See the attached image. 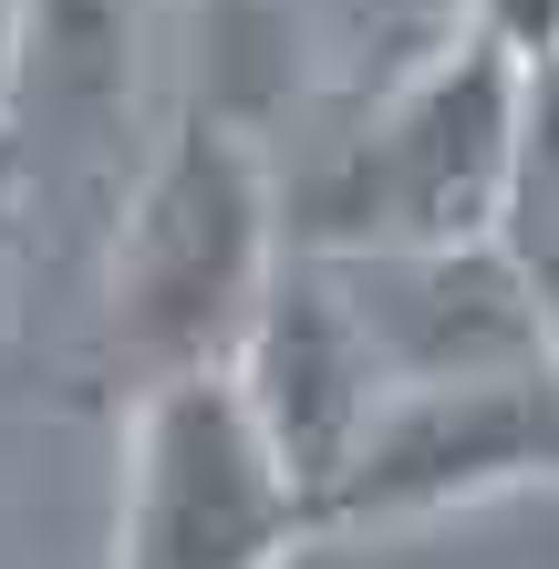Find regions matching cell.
Masks as SVG:
<instances>
[{
  "mask_svg": "<svg viewBox=\"0 0 559 569\" xmlns=\"http://www.w3.org/2000/svg\"><path fill=\"white\" fill-rule=\"evenodd\" d=\"M280 259H290V197L270 146L249 114L197 93L156 136L136 197H124V228L104 249V352L124 393L228 362L249 342Z\"/></svg>",
  "mask_w": 559,
  "mask_h": 569,
  "instance_id": "1",
  "label": "cell"
},
{
  "mask_svg": "<svg viewBox=\"0 0 559 569\" xmlns=\"http://www.w3.org/2000/svg\"><path fill=\"white\" fill-rule=\"evenodd\" d=\"M0 239H11V218H0Z\"/></svg>",
  "mask_w": 559,
  "mask_h": 569,
  "instance_id": "11",
  "label": "cell"
},
{
  "mask_svg": "<svg viewBox=\"0 0 559 569\" xmlns=\"http://www.w3.org/2000/svg\"><path fill=\"white\" fill-rule=\"evenodd\" d=\"M467 31H487V42L518 52L529 73L559 62V0H467Z\"/></svg>",
  "mask_w": 559,
  "mask_h": 569,
  "instance_id": "9",
  "label": "cell"
},
{
  "mask_svg": "<svg viewBox=\"0 0 559 569\" xmlns=\"http://www.w3.org/2000/svg\"><path fill=\"white\" fill-rule=\"evenodd\" d=\"M518 124H529V62L487 31H456L415 62L352 136L290 197V249H467L498 239Z\"/></svg>",
  "mask_w": 559,
  "mask_h": 569,
  "instance_id": "2",
  "label": "cell"
},
{
  "mask_svg": "<svg viewBox=\"0 0 559 569\" xmlns=\"http://www.w3.org/2000/svg\"><path fill=\"white\" fill-rule=\"evenodd\" d=\"M301 539H321V508L228 362L124 393L114 569H280Z\"/></svg>",
  "mask_w": 559,
  "mask_h": 569,
  "instance_id": "3",
  "label": "cell"
},
{
  "mask_svg": "<svg viewBox=\"0 0 559 569\" xmlns=\"http://www.w3.org/2000/svg\"><path fill=\"white\" fill-rule=\"evenodd\" d=\"M321 259H332V280H342V300H352V321H363L393 393L487 383V373L549 362L529 280L508 270L498 239H467V249H321Z\"/></svg>",
  "mask_w": 559,
  "mask_h": 569,
  "instance_id": "5",
  "label": "cell"
},
{
  "mask_svg": "<svg viewBox=\"0 0 559 569\" xmlns=\"http://www.w3.org/2000/svg\"><path fill=\"white\" fill-rule=\"evenodd\" d=\"M508 270L529 280L539 342L559 362V62L529 73V124H518V177H508V218H498Z\"/></svg>",
  "mask_w": 559,
  "mask_h": 569,
  "instance_id": "7",
  "label": "cell"
},
{
  "mask_svg": "<svg viewBox=\"0 0 559 569\" xmlns=\"http://www.w3.org/2000/svg\"><path fill=\"white\" fill-rule=\"evenodd\" d=\"M197 42H208V104L259 124V62L280 42V0H197Z\"/></svg>",
  "mask_w": 559,
  "mask_h": 569,
  "instance_id": "8",
  "label": "cell"
},
{
  "mask_svg": "<svg viewBox=\"0 0 559 569\" xmlns=\"http://www.w3.org/2000/svg\"><path fill=\"white\" fill-rule=\"evenodd\" d=\"M21 73H31V0H0V124L21 104Z\"/></svg>",
  "mask_w": 559,
  "mask_h": 569,
  "instance_id": "10",
  "label": "cell"
},
{
  "mask_svg": "<svg viewBox=\"0 0 559 569\" xmlns=\"http://www.w3.org/2000/svg\"><path fill=\"white\" fill-rule=\"evenodd\" d=\"M228 373H239L249 415L270 425V446L290 456V477L311 487V508L332 497V477L363 456L373 415L393 405V383H383V362H373V342H363V321H352V300H342L321 249L280 259V280L259 300L249 342L228 352Z\"/></svg>",
  "mask_w": 559,
  "mask_h": 569,
  "instance_id": "6",
  "label": "cell"
},
{
  "mask_svg": "<svg viewBox=\"0 0 559 569\" xmlns=\"http://www.w3.org/2000/svg\"><path fill=\"white\" fill-rule=\"evenodd\" d=\"M529 477L559 487V362L393 393L363 435V456L321 497V528H393V518L477 508V497L529 487Z\"/></svg>",
  "mask_w": 559,
  "mask_h": 569,
  "instance_id": "4",
  "label": "cell"
}]
</instances>
